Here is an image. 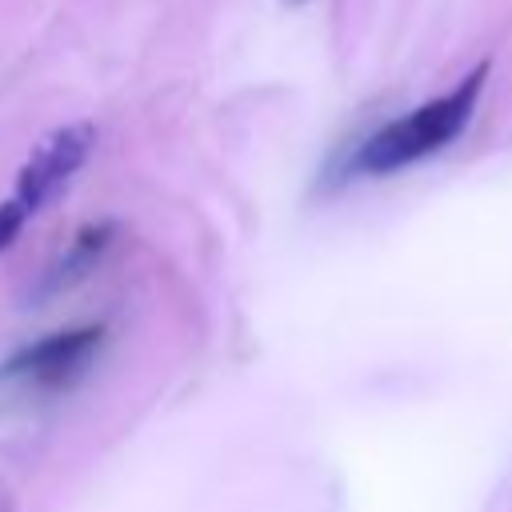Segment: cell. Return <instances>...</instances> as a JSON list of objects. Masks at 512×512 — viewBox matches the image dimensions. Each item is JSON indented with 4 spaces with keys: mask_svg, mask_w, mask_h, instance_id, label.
Returning <instances> with one entry per match:
<instances>
[{
    "mask_svg": "<svg viewBox=\"0 0 512 512\" xmlns=\"http://www.w3.org/2000/svg\"><path fill=\"white\" fill-rule=\"evenodd\" d=\"M0 512H16V496H12V488L0 480Z\"/></svg>",
    "mask_w": 512,
    "mask_h": 512,
    "instance_id": "obj_5",
    "label": "cell"
},
{
    "mask_svg": "<svg viewBox=\"0 0 512 512\" xmlns=\"http://www.w3.org/2000/svg\"><path fill=\"white\" fill-rule=\"evenodd\" d=\"M96 144V128L92 124H64L56 132H48L28 160L16 172L12 192L0 200V252L16 244V236L24 232V224L32 216L44 212V204L84 168L88 152Z\"/></svg>",
    "mask_w": 512,
    "mask_h": 512,
    "instance_id": "obj_2",
    "label": "cell"
},
{
    "mask_svg": "<svg viewBox=\"0 0 512 512\" xmlns=\"http://www.w3.org/2000/svg\"><path fill=\"white\" fill-rule=\"evenodd\" d=\"M112 240H116V224H112V220L84 224V228L64 244V252L44 268L40 288H36V300H48V296H56V292L80 284L88 272H96V264L104 260V252L112 248Z\"/></svg>",
    "mask_w": 512,
    "mask_h": 512,
    "instance_id": "obj_4",
    "label": "cell"
},
{
    "mask_svg": "<svg viewBox=\"0 0 512 512\" xmlns=\"http://www.w3.org/2000/svg\"><path fill=\"white\" fill-rule=\"evenodd\" d=\"M100 348H104V324H76V328L48 332L16 348L8 360H0V384H16L32 392L72 388L88 372Z\"/></svg>",
    "mask_w": 512,
    "mask_h": 512,
    "instance_id": "obj_3",
    "label": "cell"
},
{
    "mask_svg": "<svg viewBox=\"0 0 512 512\" xmlns=\"http://www.w3.org/2000/svg\"><path fill=\"white\" fill-rule=\"evenodd\" d=\"M484 76L488 64L472 68L456 88L424 100L420 108L380 124L376 132H368L344 160V176H392L408 164H420L428 156H436L440 148H448L472 120L476 100L484 92Z\"/></svg>",
    "mask_w": 512,
    "mask_h": 512,
    "instance_id": "obj_1",
    "label": "cell"
}]
</instances>
